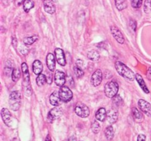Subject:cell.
<instances>
[{
  "label": "cell",
  "mask_w": 151,
  "mask_h": 141,
  "mask_svg": "<svg viewBox=\"0 0 151 141\" xmlns=\"http://www.w3.org/2000/svg\"><path fill=\"white\" fill-rule=\"evenodd\" d=\"M115 68H116V70L118 73L121 75L122 77L126 78L127 79L131 81H133L135 78V74L134 73V72L124 63L119 61H116L115 63Z\"/></svg>",
  "instance_id": "1"
},
{
  "label": "cell",
  "mask_w": 151,
  "mask_h": 141,
  "mask_svg": "<svg viewBox=\"0 0 151 141\" xmlns=\"http://www.w3.org/2000/svg\"><path fill=\"white\" fill-rule=\"evenodd\" d=\"M21 94L19 91H13L9 96V105L13 111H17L21 107Z\"/></svg>",
  "instance_id": "2"
},
{
  "label": "cell",
  "mask_w": 151,
  "mask_h": 141,
  "mask_svg": "<svg viewBox=\"0 0 151 141\" xmlns=\"http://www.w3.org/2000/svg\"><path fill=\"white\" fill-rule=\"evenodd\" d=\"M119 91V85L115 81H111L106 84L104 88V93L109 98H114L117 95Z\"/></svg>",
  "instance_id": "3"
},
{
  "label": "cell",
  "mask_w": 151,
  "mask_h": 141,
  "mask_svg": "<svg viewBox=\"0 0 151 141\" xmlns=\"http://www.w3.org/2000/svg\"><path fill=\"white\" fill-rule=\"evenodd\" d=\"M22 70L23 73V85L25 87V93L26 95H29L31 93L30 85H29V73L26 63H23L22 64Z\"/></svg>",
  "instance_id": "4"
},
{
  "label": "cell",
  "mask_w": 151,
  "mask_h": 141,
  "mask_svg": "<svg viewBox=\"0 0 151 141\" xmlns=\"http://www.w3.org/2000/svg\"><path fill=\"white\" fill-rule=\"evenodd\" d=\"M75 113L79 117L85 118H87L90 115V110L85 104L79 102L75 106Z\"/></svg>",
  "instance_id": "5"
},
{
  "label": "cell",
  "mask_w": 151,
  "mask_h": 141,
  "mask_svg": "<svg viewBox=\"0 0 151 141\" xmlns=\"http://www.w3.org/2000/svg\"><path fill=\"white\" fill-rule=\"evenodd\" d=\"M59 95L63 102H69L73 98L72 90L67 86H62L59 90Z\"/></svg>",
  "instance_id": "6"
},
{
  "label": "cell",
  "mask_w": 151,
  "mask_h": 141,
  "mask_svg": "<svg viewBox=\"0 0 151 141\" xmlns=\"http://www.w3.org/2000/svg\"><path fill=\"white\" fill-rule=\"evenodd\" d=\"M103 80V73L102 70L97 69L93 73L91 77V83L94 87H97L101 84Z\"/></svg>",
  "instance_id": "7"
},
{
  "label": "cell",
  "mask_w": 151,
  "mask_h": 141,
  "mask_svg": "<svg viewBox=\"0 0 151 141\" xmlns=\"http://www.w3.org/2000/svg\"><path fill=\"white\" fill-rule=\"evenodd\" d=\"M63 114V110L60 107H55V108L52 109L48 113L47 118L50 120V121H53L56 119L59 118Z\"/></svg>",
  "instance_id": "8"
},
{
  "label": "cell",
  "mask_w": 151,
  "mask_h": 141,
  "mask_svg": "<svg viewBox=\"0 0 151 141\" xmlns=\"http://www.w3.org/2000/svg\"><path fill=\"white\" fill-rule=\"evenodd\" d=\"M55 59L59 65H60L61 66H66V57H65V54L63 49L60 48H56L55 49Z\"/></svg>",
  "instance_id": "9"
},
{
  "label": "cell",
  "mask_w": 151,
  "mask_h": 141,
  "mask_svg": "<svg viewBox=\"0 0 151 141\" xmlns=\"http://www.w3.org/2000/svg\"><path fill=\"white\" fill-rule=\"evenodd\" d=\"M110 29L112 35H113L114 38H115V40H116L119 43H124V42H125V38H124L123 35H122V33L121 32V31L115 26H111Z\"/></svg>",
  "instance_id": "10"
},
{
  "label": "cell",
  "mask_w": 151,
  "mask_h": 141,
  "mask_svg": "<svg viewBox=\"0 0 151 141\" xmlns=\"http://www.w3.org/2000/svg\"><path fill=\"white\" fill-rule=\"evenodd\" d=\"M138 105L142 112L147 116H151V104L150 103L144 99H139L138 101Z\"/></svg>",
  "instance_id": "11"
},
{
  "label": "cell",
  "mask_w": 151,
  "mask_h": 141,
  "mask_svg": "<svg viewBox=\"0 0 151 141\" xmlns=\"http://www.w3.org/2000/svg\"><path fill=\"white\" fill-rule=\"evenodd\" d=\"M66 82V74L61 70H56L55 74V83L58 86L62 87Z\"/></svg>",
  "instance_id": "12"
},
{
  "label": "cell",
  "mask_w": 151,
  "mask_h": 141,
  "mask_svg": "<svg viewBox=\"0 0 151 141\" xmlns=\"http://www.w3.org/2000/svg\"><path fill=\"white\" fill-rule=\"evenodd\" d=\"M1 115L2 118V120L4 123L7 125V126H11L12 125V115L10 112L9 111L8 109L3 108L1 110Z\"/></svg>",
  "instance_id": "13"
},
{
  "label": "cell",
  "mask_w": 151,
  "mask_h": 141,
  "mask_svg": "<svg viewBox=\"0 0 151 141\" xmlns=\"http://www.w3.org/2000/svg\"><path fill=\"white\" fill-rule=\"evenodd\" d=\"M107 120L111 124H114L116 123L118 120V112L115 109H111L107 112V116H106Z\"/></svg>",
  "instance_id": "14"
},
{
  "label": "cell",
  "mask_w": 151,
  "mask_h": 141,
  "mask_svg": "<svg viewBox=\"0 0 151 141\" xmlns=\"http://www.w3.org/2000/svg\"><path fill=\"white\" fill-rule=\"evenodd\" d=\"M50 102L52 105L55 106V107H59L61 104L62 100L60 99V97L59 95V92L55 91L50 95Z\"/></svg>",
  "instance_id": "15"
},
{
  "label": "cell",
  "mask_w": 151,
  "mask_h": 141,
  "mask_svg": "<svg viewBox=\"0 0 151 141\" xmlns=\"http://www.w3.org/2000/svg\"><path fill=\"white\" fill-rule=\"evenodd\" d=\"M55 57L52 53H49L47 55V66L51 72L55 69Z\"/></svg>",
  "instance_id": "16"
},
{
  "label": "cell",
  "mask_w": 151,
  "mask_h": 141,
  "mask_svg": "<svg viewBox=\"0 0 151 141\" xmlns=\"http://www.w3.org/2000/svg\"><path fill=\"white\" fill-rule=\"evenodd\" d=\"M44 8L49 14H53L55 12V7L52 0H44Z\"/></svg>",
  "instance_id": "17"
},
{
  "label": "cell",
  "mask_w": 151,
  "mask_h": 141,
  "mask_svg": "<svg viewBox=\"0 0 151 141\" xmlns=\"http://www.w3.org/2000/svg\"><path fill=\"white\" fill-rule=\"evenodd\" d=\"M131 112H132V116L134 118V120L137 123H140L144 120V116H143L142 113L138 109L136 108V107H133Z\"/></svg>",
  "instance_id": "18"
},
{
  "label": "cell",
  "mask_w": 151,
  "mask_h": 141,
  "mask_svg": "<svg viewBox=\"0 0 151 141\" xmlns=\"http://www.w3.org/2000/svg\"><path fill=\"white\" fill-rule=\"evenodd\" d=\"M135 78H136V80H137V82H138L139 85L140 86V88L142 89V90L144 91L145 93L148 94L149 93H150V91H149L148 88H147V86L146 85L144 79H143V78L142 77L141 75L139 74V73H136Z\"/></svg>",
  "instance_id": "19"
},
{
  "label": "cell",
  "mask_w": 151,
  "mask_h": 141,
  "mask_svg": "<svg viewBox=\"0 0 151 141\" xmlns=\"http://www.w3.org/2000/svg\"><path fill=\"white\" fill-rule=\"evenodd\" d=\"M43 70V65L40 60H36L32 63V71L35 74L40 75Z\"/></svg>",
  "instance_id": "20"
},
{
  "label": "cell",
  "mask_w": 151,
  "mask_h": 141,
  "mask_svg": "<svg viewBox=\"0 0 151 141\" xmlns=\"http://www.w3.org/2000/svg\"><path fill=\"white\" fill-rule=\"evenodd\" d=\"M106 116H107V113H106V109L103 108V107H101V108L99 109L97 111L95 114L96 119L99 121H104L106 118Z\"/></svg>",
  "instance_id": "21"
},
{
  "label": "cell",
  "mask_w": 151,
  "mask_h": 141,
  "mask_svg": "<svg viewBox=\"0 0 151 141\" xmlns=\"http://www.w3.org/2000/svg\"><path fill=\"white\" fill-rule=\"evenodd\" d=\"M87 57H88L90 60H91V61L97 62L100 60V55L97 51H95V50H91V51H88V54H87Z\"/></svg>",
  "instance_id": "22"
},
{
  "label": "cell",
  "mask_w": 151,
  "mask_h": 141,
  "mask_svg": "<svg viewBox=\"0 0 151 141\" xmlns=\"http://www.w3.org/2000/svg\"><path fill=\"white\" fill-rule=\"evenodd\" d=\"M105 135H106V137L107 138L108 140L110 141L113 139L114 136V129L113 126H109L106 128Z\"/></svg>",
  "instance_id": "23"
},
{
  "label": "cell",
  "mask_w": 151,
  "mask_h": 141,
  "mask_svg": "<svg viewBox=\"0 0 151 141\" xmlns=\"http://www.w3.org/2000/svg\"><path fill=\"white\" fill-rule=\"evenodd\" d=\"M38 40V35H32V36L26 37V38H24L23 42L24 43L26 44V45L30 46L32 45V44H33L35 42H36Z\"/></svg>",
  "instance_id": "24"
},
{
  "label": "cell",
  "mask_w": 151,
  "mask_h": 141,
  "mask_svg": "<svg viewBox=\"0 0 151 141\" xmlns=\"http://www.w3.org/2000/svg\"><path fill=\"white\" fill-rule=\"evenodd\" d=\"M115 5L119 10H122L125 9L128 6L126 0H115Z\"/></svg>",
  "instance_id": "25"
},
{
  "label": "cell",
  "mask_w": 151,
  "mask_h": 141,
  "mask_svg": "<svg viewBox=\"0 0 151 141\" xmlns=\"http://www.w3.org/2000/svg\"><path fill=\"white\" fill-rule=\"evenodd\" d=\"M34 2L32 0H24L23 3V8L26 13H28L31 9L33 8Z\"/></svg>",
  "instance_id": "26"
},
{
  "label": "cell",
  "mask_w": 151,
  "mask_h": 141,
  "mask_svg": "<svg viewBox=\"0 0 151 141\" xmlns=\"http://www.w3.org/2000/svg\"><path fill=\"white\" fill-rule=\"evenodd\" d=\"M47 82V76L44 74H40L36 78V84L38 87H41L46 84Z\"/></svg>",
  "instance_id": "27"
},
{
  "label": "cell",
  "mask_w": 151,
  "mask_h": 141,
  "mask_svg": "<svg viewBox=\"0 0 151 141\" xmlns=\"http://www.w3.org/2000/svg\"><path fill=\"white\" fill-rule=\"evenodd\" d=\"M12 76V79L14 82H17L21 77V72L19 70V68H14L13 70V73L11 74Z\"/></svg>",
  "instance_id": "28"
},
{
  "label": "cell",
  "mask_w": 151,
  "mask_h": 141,
  "mask_svg": "<svg viewBox=\"0 0 151 141\" xmlns=\"http://www.w3.org/2000/svg\"><path fill=\"white\" fill-rule=\"evenodd\" d=\"M91 131L94 134H97L99 133L100 130V125L97 120H94V121L92 122L91 123Z\"/></svg>",
  "instance_id": "29"
},
{
  "label": "cell",
  "mask_w": 151,
  "mask_h": 141,
  "mask_svg": "<svg viewBox=\"0 0 151 141\" xmlns=\"http://www.w3.org/2000/svg\"><path fill=\"white\" fill-rule=\"evenodd\" d=\"M74 73H75V76L78 78L82 77L84 75V71L83 70V69L80 66H77V65L74 66Z\"/></svg>",
  "instance_id": "30"
},
{
  "label": "cell",
  "mask_w": 151,
  "mask_h": 141,
  "mask_svg": "<svg viewBox=\"0 0 151 141\" xmlns=\"http://www.w3.org/2000/svg\"><path fill=\"white\" fill-rule=\"evenodd\" d=\"M112 98H113L114 104L116 106H117V107H119L120 105H122V103H123V100H122V98H121L120 95H115V96Z\"/></svg>",
  "instance_id": "31"
},
{
  "label": "cell",
  "mask_w": 151,
  "mask_h": 141,
  "mask_svg": "<svg viewBox=\"0 0 151 141\" xmlns=\"http://www.w3.org/2000/svg\"><path fill=\"white\" fill-rule=\"evenodd\" d=\"M142 2L143 0H131V6L136 9L140 8L142 5Z\"/></svg>",
  "instance_id": "32"
},
{
  "label": "cell",
  "mask_w": 151,
  "mask_h": 141,
  "mask_svg": "<svg viewBox=\"0 0 151 141\" xmlns=\"http://www.w3.org/2000/svg\"><path fill=\"white\" fill-rule=\"evenodd\" d=\"M144 10L146 13L151 12V0H145L144 5Z\"/></svg>",
  "instance_id": "33"
},
{
  "label": "cell",
  "mask_w": 151,
  "mask_h": 141,
  "mask_svg": "<svg viewBox=\"0 0 151 141\" xmlns=\"http://www.w3.org/2000/svg\"><path fill=\"white\" fill-rule=\"evenodd\" d=\"M130 26L133 30L136 31V29H137V21H134V19H131L130 20Z\"/></svg>",
  "instance_id": "34"
},
{
  "label": "cell",
  "mask_w": 151,
  "mask_h": 141,
  "mask_svg": "<svg viewBox=\"0 0 151 141\" xmlns=\"http://www.w3.org/2000/svg\"><path fill=\"white\" fill-rule=\"evenodd\" d=\"M137 141H146V136L143 134H140L137 137Z\"/></svg>",
  "instance_id": "35"
},
{
  "label": "cell",
  "mask_w": 151,
  "mask_h": 141,
  "mask_svg": "<svg viewBox=\"0 0 151 141\" xmlns=\"http://www.w3.org/2000/svg\"><path fill=\"white\" fill-rule=\"evenodd\" d=\"M47 76H47V82H48L49 84H51V82H52V76L51 73H47Z\"/></svg>",
  "instance_id": "36"
},
{
  "label": "cell",
  "mask_w": 151,
  "mask_h": 141,
  "mask_svg": "<svg viewBox=\"0 0 151 141\" xmlns=\"http://www.w3.org/2000/svg\"><path fill=\"white\" fill-rule=\"evenodd\" d=\"M24 0H15V4L16 6H20L21 4H23Z\"/></svg>",
  "instance_id": "37"
},
{
  "label": "cell",
  "mask_w": 151,
  "mask_h": 141,
  "mask_svg": "<svg viewBox=\"0 0 151 141\" xmlns=\"http://www.w3.org/2000/svg\"><path fill=\"white\" fill-rule=\"evenodd\" d=\"M147 77L149 80L151 81V67H150L148 68L147 71Z\"/></svg>",
  "instance_id": "38"
},
{
  "label": "cell",
  "mask_w": 151,
  "mask_h": 141,
  "mask_svg": "<svg viewBox=\"0 0 151 141\" xmlns=\"http://www.w3.org/2000/svg\"><path fill=\"white\" fill-rule=\"evenodd\" d=\"M12 43H13V46H14V47L16 46V38H14V37H13V41H12Z\"/></svg>",
  "instance_id": "39"
},
{
  "label": "cell",
  "mask_w": 151,
  "mask_h": 141,
  "mask_svg": "<svg viewBox=\"0 0 151 141\" xmlns=\"http://www.w3.org/2000/svg\"><path fill=\"white\" fill-rule=\"evenodd\" d=\"M46 141H52L51 138H50V135H47V138H46Z\"/></svg>",
  "instance_id": "40"
},
{
  "label": "cell",
  "mask_w": 151,
  "mask_h": 141,
  "mask_svg": "<svg viewBox=\"0 0 151 141\" xmlns=\"http://www.w3.org/2000/svg\"><path fill=\"white\" fill-rule=\"evenodd\" d=\"M12 141H20V140H19V138L16 137V138H13V140H12Z\"/></svg>",
  "instance_id": "41"
},
{
  "label": "cell",
  "mask_w": 151,
  "mask_h": 141,
  "mask_svg": "<svg viewBox=\"0 0 151 141\" xmlns=\"http://www.w3.org/2000/svg\"><path fill=\"white\" fill-rule=\"evenodd\" d=\"M52 1L53 2H57V1H58V0H52Z\"/></svg>",
  "instance_id": "42"
}]
</instances>
